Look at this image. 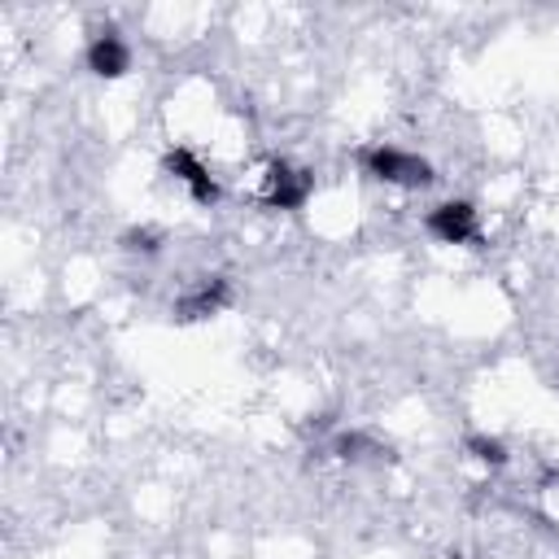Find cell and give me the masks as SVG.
Segmentation results:
<instances>
[{"label":"cell","mask_w":559,"mask_h":559,"mask_svg":"<svg viewBox=\"0 0 559 559\" xmlns=\"http://www.w3.org/2000/svg\"><path fill=\"white\" fill-rule=\"evenodd\" d=\"M358 162L367 166L371 179H384V183H402V188H428L437 175H432V162L419 157V153H406V148H393V144H371L358 153Z\"/></svg>","instance_id":"obj_1"},{"label":"cell","mask_w":559,"mask_h":559,"mask_svg":"<svg viewBox=\"0 0 559 559\" xmlns=\"http://www.w3.org/2000/svg\"><path fill=\"white\" fill-rule=\"evenodd\" d=\"M314 192V175L301 170V166H288V162H271L266 166V201L275 210H301Z\"/></svg>","instance_id":"obj_2"},{"label":"cell","mask_w":559,"mask_h":559,"mask_svg":"<svg viewBox=\"0 0 559 559\" xmlns=\"http://www.w3.org/2000/svg\"><path fill=\"white\" fill-rule=\"evenodd\" d=\"M428 231L441 240V245H472L480 231H476V210L472 201H441L428 210Z\"/></svg>","instance_id":"obj_3"},{"label":"cell","mask_w":559,"mask_h":559,"mask_svg":"<svg viewBox=\"0 0 559 559\" xmlns=\"http://www.w3.org/2000/svg\"><path fill=\"white\" fill-rule=\"evenodd\" d=\"M183 188H188V197L197 201V205H214L218 197H223V188H218V179L197 162V153L192 148H170L166 153V162H162Z\"/></svg>","instance_id":"obj_4"},{"label":"cell","mask_w":559,"mask_h":559,"mask_svg":"<svg viewBox=\"0 0 559 559\" xmlns=\"http://www.w3.org/2000/svg\"><path fill=\"white\" fill-rule=\"evenodd\" d=\"M83 61H87V70L96 79H122L131 70V48H127V39L118 31H100V35H92Z\"/></svg>","instance_id":"obj_5"},{"label":"cell","mask_w":559,"mask_h":559,"mask_svg":"<svg viewBox=\"0 0 559 559\" xmlns=\"http://www.w3.org/2000/svg\"><path fill=\"white\" fill-rule=\"evenodd\" d=\"M227 301H231V284H227L223 275H214V280H201L197 288H188V293L175 301V314H179V319H210V314H218Z\"/></svg>","instance_id":"obj_6"},{"label":"cell","mask_w":559,"mask_h":559,"mask_svg":"<svg viewBox=\"0 0 559 559\" xmlns=\"http://www.w3.org/2000/svg\"><path fill=\"white\" fill-rule=\"evenodd\" d=\"M467 450H472L480 463H493V467L507 463V445H502L498 437H480V432H476V437H467Z\"/></svg>","instance_id":"obj_7"},{"label":"cell","mask_w":559,"mask_h":559,"mask_svg":"<svg viewBox=\"0 0 559 559\" xmlns=\"http://www.w3.org/2000/svg\"><path fill=\"white\" fill-rule=\"evenodd\" d=\"M122 249H131V253H157L162 249V236L148 231V227H135V231L122 236Z\"/></svg>","instance_id":"obj_8"}]
</instances>
